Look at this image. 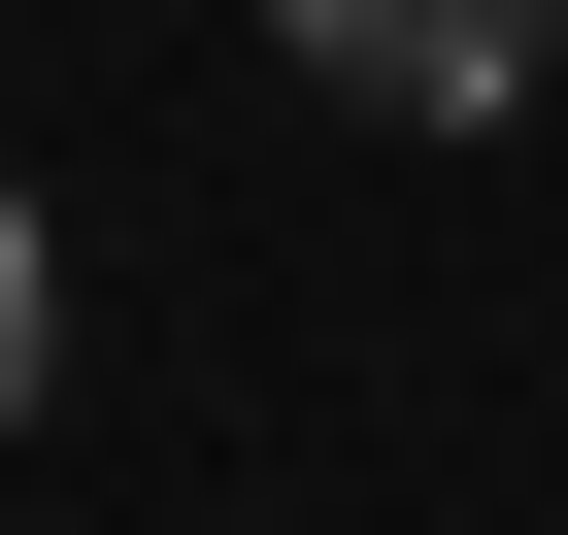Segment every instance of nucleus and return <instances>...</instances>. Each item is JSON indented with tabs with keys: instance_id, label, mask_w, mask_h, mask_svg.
I'll return each instance as SVG.
<instances>
[{
	"instance_id": "f257e3e1",
	"label": "nucleus",
	"mask_w": 568,
	"mask_h": 535,
	"mask_svg": "<svg viewBox=\"0 0 568 535\" xmlns=\"http://www.w3.org/2000/svg\"><path fill=\"white\" fill-rule=\"evenodd\" d=\"M267 34H302L335 101H402V134H501V101H535V34H568V0H267Z\"/></svg>"
},
{
	"instance_id": "f03ea898",
	"label": "nucleus",
	"mask_w": 568,
	"mask_h": 535,
	"mask_svg": "<svg viewBox=\"0 0 568 535\" xmlns=\"http://www.w3.org/2000/svg\"><path fill=\"white\" fill-rule=\"evenodd\" d=\"M34 335H68V234H34V168H0V435H34Z\"/></svg>"
}]
</instances>
